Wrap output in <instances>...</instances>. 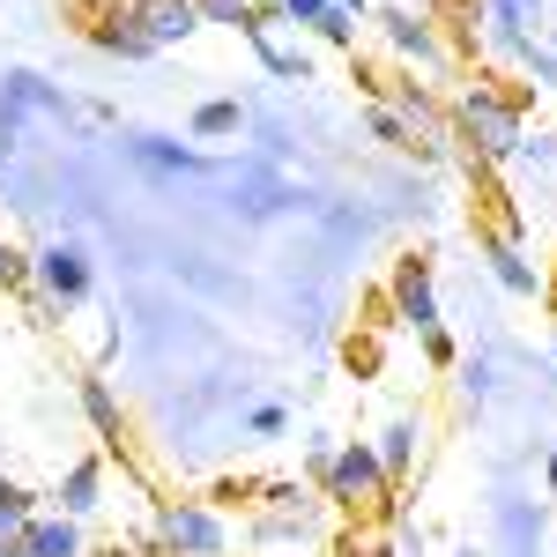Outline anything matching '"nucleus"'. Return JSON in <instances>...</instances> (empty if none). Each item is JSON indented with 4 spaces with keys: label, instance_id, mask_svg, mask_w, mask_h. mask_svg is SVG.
<instances>
[{
    "label": "nucleus",
    "instance_id": "1",
    "mask_svg": "<svg viewBox=\"0 0 557 557\" xmlns=\"http://www.w3.org/2000/svg\"><path fill=\"white\" fill-rule=\"evenodd\" d=\"M320 475H327V498H335V506H372V498L386 491V469H380V454H372L364 438H349V446H335Z\"/></svg>",
    "mask_w": 557,
    "mask_h": 557
},
{
    "label": "nucleus",
    "instance_id": "2",
    "mask_svg": "<svg viewBox=\"0 0 557 557\" xmlns=\"http://www.w3.org/2000/svg\"><path fill=\"white\" fill-rule=\"evenodd\" d=\"M157 535H164V550H178V557H223V543H231L223 520H215L209 506H194V498H186V506H164V528H157Z\"/></svg>",
    "mask_w": 557,
    "mask_h": 557
},
{
    "label": "nucleus",
    "instance_id": "3",
    "mask_svg": "<svg viewBox=\"0 0 557 557\" xmlns=\"http://www.w3.org/2000/svg\"><path fill=\"white\" fill-rule=\"evenodd\" d=\"M461 120H469V134H475V149H483V157L520 149V112H513V104H498L491 89H469V97H461Z\"/></svg>",
    "mask_w": 557,
    "mask_h": 557
},
{
    "label": "nucleus",
    "instance_id": "4",
    "mask_svg": "<svg viewBox=\"0 0 557 557\" xmlns=\"http://www.w3.org/2000/svg\"><path fill=\"white\" fill-rule=\"evenodd\" d=\"M38 283L52 305H83L89 298V260L75 253V246H45L38 253Z\"/></svg>",
    "mask_w": 557,
    "mask_h": 557
},
{
    "label": "nucleus",
    "instance_id": "5",
    "mask_svg": "<svg viewBox=\"0 0 557 557\" xmlns=\"http://www.w3.org/2000/svg\"><path fill=\"white\" fill-rule=\"evenodd\" d=\"M394 312H401L417 335L438 327V298H431V268L424 260H401V268H394Z\"/></svg>",
    "mask_w": 557,
    "mask_h": 557
},
{
    "label": "nucleus",
    "instance_id": "6",
    "mask_svg": "<svg viewBox=\"0 0 557 557\" xmlns=\"http://www.w3.org/2000/svg\"><path fill=\"white\" fill-rule=\"evenodd\" d=\"M134 15H141L149 45H178V38H194V30H201V0H141Z\"/></svg>",
    "mask_w": 557,
    "mask_h": 557
},
{
    "label": "nucleus",
    "instance_id": "7",
    "mask_svg": "<svg viewBox=\"0 0 557 557\" xmlns=\"http://www.w3.org/2000/svg\"><path fill=\"white\" fill-rule=\"evenodd\" d=\"M15 543H23L30 557H83V535H75V520H67V513H52V520L30 513V528H23Z\"/></svg>",
    "mask_w": 557,
    "mask_h": 557
},
{
    "label": "nucleus",
    "instance_id": "8",
    "mask_svg": "<svg viewBox=\"0 0 557 557\" xmlns=\"http://www.w3.org/2000/svg\"><path fill=\"white\" fill-rule=\"evenodd\" d=\"M283 15L305 23V30H320V38H335V45H357V15H343L335 0H283Z\"/></svg>",
    "mask_w": 557,
    "mask_h": 557
},
{
    "label": "nucleus",
    "instance_id": "9",
    "mask_svg": "<svg viewBox=\"0 0 557 557\" xmlns=\"http://www.w3.org/2000/svg\"><path fill=\"white\" fill-rule=\"evenodd\" d=\"M380 23H386V38H394V52H409V60H438V38H431L424 15H409V8H386Z\"/></svg>",
    "mask_w": 557,
    "mask_h": 557
},
{
    "label": "nucleus",
    "instance_id": "10",
    "mask_svg": "<svg viewBox=\"0 0 557 557\" xmlns=\"http://www.w3.org/2000/svg\"><path fill=\"white\" fill-rule=\"evenodd\" d=\"M491 268H498V283H506V290H520V298H535V290H543V275L520 260L513 238H491Z\"/></svg>",
    "mask_w": 557,
    "mask_h": 557
},
{
    "label": "nucleus",
    "instance_id": "11",
    "mask_svg": "<svg viewBox=\"0 0 557 557\" xmlns=\"http://www.w3.org/2000/svg\"><path fill=\"white\" fill-rule=\"evenodd\" d=\"M97 483H104V469H97V461H75V469H67V483H60V513L83 520L89 506H97Z\"/></svg>",
    "mask_w": 557,
    "mask_h": 557
},
{
    "label": "nucleus",
    "instance_id": "12",
    "mask_svg": "<svg viewBox=\"0 0 557 557\" xmlns=\"http://www.w3.org/2000/svg\"><path fill=\"white\" fill-rule=\"evenodd\" d=\"M372 454H380V469H386V475H401L409 461H417V424H386Z\"/></svg>",
    "mask_w": 557,
    "mask_h": 557
},
{
    "label": "nucleus",
    "instance_id": "13",
    "mask_svg": "<svg viewBox=\"0 0 557 557\" xmlns=\"http://www.w3.org/2000/svg\"><path fill=\"white\" fill-rule=\"evenodd\" d=\"M201 23H231V30H246V38H253V30H268L253 0H201Z\"/></svg>",
    "mask_w": 557,
    "mask_h": 557
},
{
    "label": "nucleus",
    "instance_id": "14",
    "mask_svg": "<svg viewBox=\"0 0 557 557\" xmlns=\"http://www.w3.org/2000/svg\"><path fill=\"white\" fill-rule=\"evenodd\" d=\"M83 409H89V424L104 431V438H120V401H112L104 380H83Z\"/></svg>",
    "mask_w": 557,
    "mask_h": 557
},
{
    "label": "nucleus",
    "instance_id": "15",
    "mask_svg": "<svg viewBox=\"0 0 557 557\" xmlns=\"http://www.w3.org/2000/svg\"><path fill=\"white\" fill-rule=\"evenodd\" d=\"M194 134H238V104H231V97L201 104V112H194Z\"/></svg>",
    "mask_w": 557,
    "mask_h": 557
},
{
    "label": "nucleus",
    "instance_id": "16",
    "mask_svg": "<svg viewBox=\"0 0 557 557\" xmlns=\"http://www.w3.org/2000/svg\"><path fill=\"white\" fill-rule=\"evenodd\" d=\"M372 134H380V141H394V149H401V141H409V127H401V120H394V112H372Z\"/></svg>",
    "mask_w": 557,
    "mask_h": 557
},
{
    "label": "nucleus",
    "instance_id": "17",
    "mask_svg": "<svg viewBox=\"0 0 557 557\" xmlns=\"http://www.w3.org/2000/svg\"><path fill=\"white\" fill-rule=\"evenodd\" d=\"M253 431H260V438H275V431H283V409H275V401H260V409H253Z\"/></svg>",
    "mask_w": 557,
    "mask_h": 557
},
{
    "label": "nucleus",
    "instance_id": "18",
    "mask_svg": "<svg viewBox=\"0 0 557 557\" xmlns=\"http://www.w3.org/2000/svg\"><path fill=\"white\" fill-rule=\"evenodd\" d=\"M15 275H23V260H15L8 246H0V283H15Z\"/></svg>",
    "mask_w": 557,
    "mask_h": 557
},
{
    "label": "nucleus",
    "instance_id": "19",
    "mask_svg": "<svg viewBox=\"0 0 557 557\" xmlns=\"http://www.w3.org/2000/svg\"><path fill=\"white\" fill-rule=\"evenodd\" d=\"M335 8H343V15H364V8H372V0H335Z\"/></svg>",
    "mask_w": 557,
    "mask_h": 557
},
{
    "label": "nucleus",
    "instance_id": "20",
    "mask_svg": "<svg viewBox=\"0 0 557 557\" xmlns=\"http://www.w3.org/2000/svg\"><path fill=\"white\" fill-rule=\"evenodd\" d=\"M0 557H30V550H23V543H0Z\"/></svg>",
    "mask_w": 557,
    "mask_h": 557
},
{
    "label": "nucleus",
    "instance_id": "21",
    "mask_svg": "<svg viewBox=\"0 0 557 557\" xmlns=\"http://www.w3.org/2000/svg\"><path fill=\"white\" fill-rule=\"evenodd\" d=\"M550 491H557V454H550Z\"/></svg>",
    "mask_w": 557,
    "mask_h": 557
},
{
    "label": "nucleus",
    "instance_id": "22",
    "mask_svg": "<svg viewBox=\"0 0 557 557\" xmlns=\"http://www.w3.org/2000/svg\"><path fill=\"white\" fill-rule=\"evenodd\" d=\"M431 8H438V0H431Z\"/></svg>",
    "mask_w": 557,
    "mask_h": 557
}]
</instances>
